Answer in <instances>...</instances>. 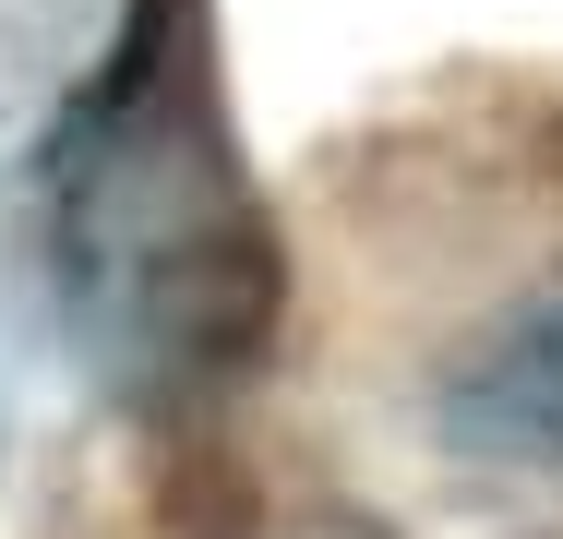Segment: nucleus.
<instances>
[{"label":"nucleus","mask_w":563,"mask_h":539,"mask_svg":"<svg viewBox=\"0 0 563 539\" xmlns=\"http://www.w3.org/2000/svg\"><path fill=\"white\" fill-rule=\"evenodd\" d=\"M48 264L60 312L132 396L217 384L276 312V252L217 132L192 0H132L109 73L48 144Z\"/></svg>","instance_id":"1"},{"label":"nucleus","mask_w":563,"mask_h":539,"mask_svg":"<svg viewBox=\"0 0 563 539\" xmlns=\"http://www.w3.org/2000/svg\"><path fill=\"white\" fill-rule=\"evenodd\" d=\"M455 431L504 443V455H563V288L528 300L467 372H455Z\"/></svg>","instance_id":"2"}]
</instances>
